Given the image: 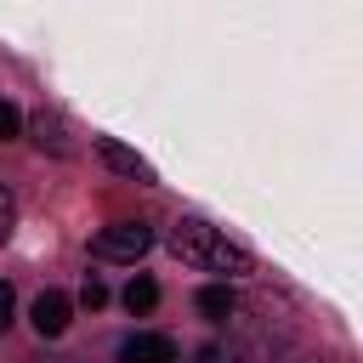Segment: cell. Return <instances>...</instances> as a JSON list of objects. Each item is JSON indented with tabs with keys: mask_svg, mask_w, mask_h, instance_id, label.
Masks as SVG:
<instances>
[{
	"mask_svg": "<svg viewBox=\"0 0 363 363\" xmlns=\"http://www.w3.org/2000/svg\"><path fill=\"white\" fill-rule=\"evenodd\" d=\"M170 250H176L187 267H199V272H221V278H244V272L255 267L244 244H233L221 227H210V221H199V216H182V221L170 227Z\"/></svg>",
	"mask_w": 363,
	"mask_h": 363,
	"instance_id": "6da1fadb",
	"label": "cell"
},
{
	"mask_svg": "<svg viewBox=\"0 0 363 363\" xmlns=\"http://www.w3.org/2000/svg\"><path fill=\"white\" fill-rule=\"evenodd\" d=\"M147 244H153L147 221H113V227H102V233L91 238V255H96V261H142Z\"/></svg>",
	"mask_w": 363,
	"mask_h": 363,
	"instance_id": "7a4b0ae2",
	"label": "cell"
},
{
	"mask_svg": "<svg viewBox=\"0 0 363 363\" xmlns=\"http://www.w3.org/2000/svg\"><path fill=\"white\" fill-rule=\"evenodd\" d=\"M28 318H34V335H40V340H57V335L68 329V318H74V301H68L62 289H45Z\"/></svg>",
	"mask_w": 363,
	"mask_h": 363,
	"instance_id": "3957f363",
	"label": "cell"
},
{
	"mask_svg": "<svg viewBox=\"0 0 363 363\" xmlns=\"http://www.w3.org/2000/svg\"><path fill=\"white\" fill-rule=\"evenodd\" d=\"M119 363H176V340L170 335H130L125 346H119Z\"/></svg>",
	"mask_w": 363,
	"mask_h": 363,
	"instance_id": "277c9868",
	"label": "cell"
},
{
	"mask_svg": "<svg viewBox=\"0 0 363 363\" xmlns=\"http://www.w3.org/2000/svg\"><path fill=\"white\" fill-rule=\"evenodd\" d=\"M96 153H102V164H113L119 176H136V182H153V164H147L142 153H130L125 142H113V136H96Z\"/></svg>",
	"mask_w": 363,
	"mask_h": 363,
	"instance_id": "5b68a950",
	"label": "cell"
},
{
	"mask_svg": "<svg viewBox=\"0 0 363 363\" xmlns=\"http://www.w3.org/2000/svg\"><path fill=\"white\" fill-rule=\"evenodd\" d=\"M199 312H204V318H233V312H238V295H233L227 284H204V289H199Z\"/></svg>",
	"mask_w": 363,
	"mask_h": 363,
	"instance_id": "8992f818",
	"label": "cell"
},
{
	"mask_svg": "<svg viewBox=\"0 0 363 363\" xmlns=\"http://www.w3.org/2000/svg\"><path fill=\"white\" fill-rule=\"evenodd\" d=\"M125 306H130V312H153V306H159V284H153V278H130V284H125Z\"/></svg>",
	"mask_w": 363,
	"mask_h": 363,
	"instance_id": "52a82bcc",
	"label": "cell"
},
{
	"mask_svg": "<svg viewBox=\"0 0 363 363\" xmlns=\"http://www.w3.org/2000/svg\"><path fill=\"white\" fill-rule=\"evenodd\" d=\"M187 363H244V352H238V346H227V340H204Z\"/></svg>",
	"mask_w": 363,
	"mask_h": 363,
	"instance_id": "ba28073f",
	"label": "cell"
},
{
	"mask_svg": "<svg viewBox=\"0 0 363 363\" xmlns=\"http://www.w3.org/2000/svg\"><path fill=\"white\" fill-rule=\"evenodd\" d=\"M11 227H17V199H11V187L0 182V244L11 238Z\"/></svg>",
	"mask_w": 363,
	"mask_h": 363,
	"instance_id": "9c48e42d",
	"label": "cell"
},
{
	"mask_svg": "<svg viewBox=\"0 0 363 363\" xmlns=\"http://www.w3.org/2000/svg\"><path fill=\"white\" fill-rule=\"evenodd\" d=\"M79 301H85V306H108V284H102V278H85V284H79Z\"/></svg>",
	"mask_w": 363,
	"mask_h": 363,
	"instance_id": "30bf717a",
	"label": "cell"
},
{
	"mask_svg": "<svg viewBox=\"0 0 363 363\" xmlns=\"http://www.w3.org/2000/svg\"><path fill=\"white\" fill-rule=\"evenodd\" d=\"M17 130H23V113H17L11 102H0V142H11Z\"/></svg>",
	"mask_w": 363,
	"mask_h": 363,
	"instance_id": "8fae6325",
	"label": "cell"
},
{
	"mask_svg": "<svg viewBox=\"0 0 363 363\" xmlns=\"http://www.w3.org/2000/svg\"><path fill=\"white\" fill-rule=\"evenodd\" d=\"M11 312H17V295H11V284H0V335H6V323H11Z\"/></svg>",
	"mask_w": 363,
	"mask_h": 363,
	"instance_id": "7c38bea8",
	"label": "cell"
}]
</instances>
